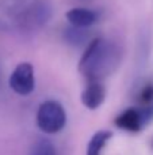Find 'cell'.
<instances>
[{
	"instance_id": "5b68a950",
	"label": "cell",
	"mask_w": 153,
	"mask_h": 155,
	"mask_svg": "<svg viewBox=\"0 0 153 155\" xmlns=\"http://www.w3.org/2000/svg\"><path fill=\"white\" fill-rule=\"evenodd\" d=\"M106 99V87L103 82H87L81 93V104L89 110H96Z\"/></svg>"
},
{
	"instance_id": "ba28073f",
	"label": "cell",
	"mask_w": 153,
	"mask_h": 155,
	"mask_svg": "<svg viewBox=\"0 0 153 155\" xmlns=\"http://www.w3.org/2000/svg\"><path fill=\"white\" fill-rule=\"evenodd\" d=\"M50 5L46 3H37L29 10L27 21L33 22V25H42L48 22V19L50 18Z\"/></svg>"
},
{
	"instance_id": "3957f363",
	"label": "cell",
	"mask_w": 153,
	"mask_h": 155,
	"mask_svg": "<svg viewBox=\"0 0 153 155\" xmlns=\"http://www.w3.org/2000/svg\"><path fill=\"white\" fill-rule=\"evenodd\" d=\"M151 121H153V105L148 106H133L127 107L119 113L114 120V124L119 129H123L130 134L141 132Z\"/></svg>"
},
{
	"instance_id": "6da1fadb",
	"label": "cell",
	"mask_w": 153,
	"mask_h": 155,
	"mask_svg": "<svg viewBox=\"0 0 153 155\" xmlns=\"http://www.w3.org/2000/svg\"><path fill=\"white\" fill-rule=\"evenodd\" d=\"M119 65V52L114 44L98 37L88 42L79 61V72L87 82H102Z\"/></svg>"
},
{
	"instance_id": "52a82bcc",
	"label": "cell",
	"mask_w": 153,
	"mask_h": 155,
	"mask_svg": "<svg viewBox=\"0 0 153 155\" xmlns=\"http://www.w3.org/2000/svg\"><path fill=\"white\" fill-rule=\"evenodd\" d=\"M113 137L111 131H98L92 135L87 144V153L86 155H102L103 148L106 147L107 142Z\"/></svg>"
},
{
	"instance_id": "7a4b0ae2",
	"label": "cell",
	"mask_w": 153,
	"mask_h": 155,
	"mask_svg": "<svg viewBox=\"0 0 153 155\" xmlns=\"http://www.w3.org/2000/svg\"><path fill=\"white\" fill-rule=\"evenodd\" d=\"M67 124V112L58 101L49 99L39 105L37 112V125L43 134L54 135L62 131Z\"/></svg>"
},
{
	"instance_id": "277c9868",
	"label": "cell",
	"mask_w": 153,
	"mask_h": 155,
	"mask_svg": "<svg viewBox=\"0 0 153 155\" xmlns=\"http://www.w3.org/2000/svg\"><path fill=\"white\" fill-rule=\"evenodd\" d=\"M11 90L19 95H29L35 88L34 67L30 63H20L12 71L8 79Z\"/></svg>"
},
{
	"instance_id": "30bf717a",
	"label": "cell",
	"mask_w": 153,
	"mask_h": 155,
	"mask_svg": "<svg viewBox=\"0 0 153 155\" xmlns=\"http://www.w3.org/2000/svg\"><path fill=\"white\" fill-rule=\"evenodd\" d=\"M30 155H57L56 147L48 139H39L31 148Z\"/></svg>"
},
{
	"instance_id": "9c48e42d",
	"label": "cell",
	"mask_w": 153,
	"mask_h": 155,
	"mask_svg": "<svg viewBox=\"0 0 153 155\" xmlns=\"http://www.w3.org/2000/svg\"><path fill=\"white\" fill-rule=\"evenodd\" d=\"M64 38L69 45L73 46H79L81 44L87 42L88 40V35L84 31V29H79V27H68L67 30H64Z\"/></svg>"
},
{
	"instance_id": "8fae6325",
	"label": "cell",
	"mask_w": 153,
	"mask_h": 155,
	"mask_svg": "<svg viewBox=\"0 0 153 155\" xmlns=\"http://www.w3.org/2000/svg\"><path fill=\"white\" fill-rule=\"evenodd\" d=\"M138 105L140 106L153 105V83H148L141 88L138 94Z\"/></svg>"
},
{
	"instance_id": "8992f818",
	"label": "cell",
	"mask_w": 153,
	"mask_h": 155,
	"mask_svg": "<svg viewBox=\"0 0 153 155\" xmlns=\"http://www.w3.org/2000/svg\"><path fill=\"white\" fill-rule=\"evenodd\" d=\"M67 19L70 26L79 29H87L98 22V14L89 8H72L67 12Z\"/></svg>"
}]
</instances>
